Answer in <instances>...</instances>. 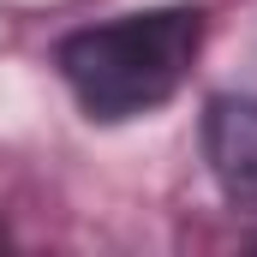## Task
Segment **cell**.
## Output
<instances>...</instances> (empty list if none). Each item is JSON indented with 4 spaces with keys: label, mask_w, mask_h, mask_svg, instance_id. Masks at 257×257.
I'll use <instances>...</instances> for the list:
<instances>
[{
    "label": "cell",
    "mask_w": 257,
    "mask_h": 257,
    "mask_svg": "<svg viewBox=\"0 0 257 257\" xmlns=\"http://www.w3.org/2000/svg\"><path fill=\"white\" fill-rule=\"evenodd\" d=\"M197 48H203V18L186 6L126 12L66 36L60 78L90 120H132L162 108L186 84Z\"/></svg>",
    "instance_id": "6da1fadb"
},
{
    "label": "cell",
    "mask_w": 257,
    "mask_h": 257,
    "mask_svg": "<svg viewBox=\"0 0 257 257\" xmlns=\"http://www.w3.org/2000/svg\"><path fill=\"white\" fill-rule=\"evenodd\" d=\"M203 156L215 186L233 203H257V102L251 96H215L203 114Z\"/></svg>",
    "instance_id": "7a4b0ae2"
}]
</instances>
